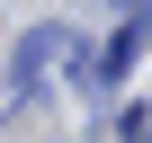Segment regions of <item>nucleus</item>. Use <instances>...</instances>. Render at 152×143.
<instances>
[{"instance_id":"nucleus-1","label":"nucleus","mask_w":152,"mask_h":143,"mask_svg":"<svg viewBox=\"0 0 152 143\" xmlns=\"http://www.w3.org/2000/svg\"><path fill=\"white\" fill-rule=\"evenodd\" d=\"M54 54H63V36H54V27H45V36H27V45H18V81H36Z\"/></svg>"}]
</instances>
